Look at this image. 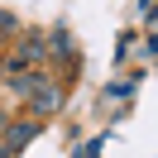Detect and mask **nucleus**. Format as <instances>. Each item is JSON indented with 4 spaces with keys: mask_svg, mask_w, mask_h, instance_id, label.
<instances>
[{
    "mask_svg": "<svg viewBox=\"0 0 158 158\" xmlns=\"http://www.w3.org/2000/svg\"><path fill=\"white\" fill-rule=\"evenodd\" d=\"M39 129H43V120H5V125H0V148L10 158L24 153V148L39 139Z\"/></svg>",
    "mask_w": 158,
    "mask_h": 158,
    "instance_id": "nucleus-1",
    "label": "nucleus"
},
{
    "mask_svg": "<svg viewBox=\"0 0 158 158\" xmlns=\"http://www.w3.org/2000/svg\"><path fill=\"white\" fill-rule=\"evenodd\" d=\"M62 101H67V91H62L53 77H43L39 86L29 91V115H34V120H48V115H58V110H62Z\"/></svg>",
    "mask_w": 158,
    "mask_h": 158,
    "instance_id": "nucleus-2",
    "label": "nucleus"
},
{
    "mask_svg": "<svg viewBox=\"0 0 158 158\" xmlns=\"http://www.w3.org/2000/svg\"><path fill=\"white\" fill-rule=\"evenodd\" d=\"M39 81H43V72H39V67H24V72H15V77H10V91H15V96H29Z\"/></svg>",
    "mask_w": 158,
    "mask_h": 158,
    "instance_id": "nucleus-3",
    "label": "nucleus"
},
{
    "mask_svg": "<svg viewBox=\"0 0 158 158\" xmlns=\"http://www.w3.org/2000/svg\"><path fill=\"white\" fill-rule=\"evenodd\" d=\"M48 48L58 53V58H72V34H67V29H58V34H53V43H48Z\"/></svg>",
    "mask_w": 158,
    "mask_h": 158,
    "instance_id": "nucleus-4",
    "label": "nucleus"
},
{
    "mask_svg": "<svg viewBox=\"0 0 158 158\" xmlns=\"http://www.w3.org/2000/svg\"><path fill=\"white\" fill-rule=\"evenodd\" d=\"M15 29H19V24H15V15H10V10H0V34H15Z\"/></svg>",
    "mask_w": 158,
    "mask_h": 158,
    "instance_id": "nucleus-5",
    "label": "nucleus"
},
{
    "mask_svg": "<svg viewBox=\"0 0 158 158\" xmlns=\"http://www.w3.org/2000/svg\"><path fill=\"white\" fill-rule=\"evenodd\" d=\"M0 77H5V48H0Z\"/></svg>",
    "mask_w": 158,
    "mask_h": 158,
    "instance_id": "nucleus-6",
    "label": "nucleus"
},
{
    "mask_svg": "<svg viewBox=\"0 0 158 158\" xmlns=\"http://www.w3.org/2000/svg\"><path fill=\"white\" fill-rule=\"evenodd\" d=\"M0 158H10V153H5V148H0Z\"/></svg>",
    "mask_w": 158,
    "mask_h": 158,
    "instance_id": "nucleus-7",
    "label": "nucleus"
},
{
    "mask_svg": "<svg viewBox=\"0 0 158 158\" xmlns=\"http://www.w3.org/2000/svg\"><path fill=\"white\" fill-rule=\"evenodd\" d=\"M5 120H10V115H0V125H5Z\"/></svg>",
    "mask_w": 158,
    "mask_h": 158,
    "instance_id": "nucleus-8",
    "label": "nucleus"
}]
</instances>
